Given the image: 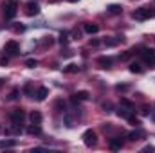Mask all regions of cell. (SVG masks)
<instances>
[{"mask_svg": "<svg viewBox=\"0 0 155 153\" xmlns=\"http://www.w3.org/2000/svg\"><path fill=\"white\" fill-rule=\"evenodd\" d=\"M134 20H148V18H155V9L153 7H139L132 13Z\"/></svg>", "mask_w": 155, "mask_h": 153, "instance_id": "1", "label": "cell"}, {"mask_svg": "<svg viewBox=\"0 0 155 153\" xmlns=\"http://www.w3.org/2000/svg\"><path fill=\"white\" fill-rule=\"evenodd\" d=\"M18 13V0H7L4 4V18L5 20H13Z\"/></svg>", "mask_w": 155, "mask_h": 153, "instance_id": "2", "label": "cell"}, {"mask_svg": "<svg viewBox=\"0 0 155 153\" xmlns=\"http://www.w3.org/2000/svg\"><path fill=\"white\" fill-rule=\"evenodd\" d=\"M4 54H5V56H18V54H20V45H18V41H15V40L7 41V43L4 45Z\"/></svg>", "mask_w": 155, "mask_h": 153, "instance_id": "3", "label": "cell"}, {"mask_svg": "<svg viewBox=\"0 0 155 153\" xmlns=\"http://www.w3.org/2000/svg\"><path fill=\"white\" fill-rule=\"evenodd\" d=\"M81 139H83L85 146H88V148L96 146V142H97V135H96V132H94V130H85V132H83V135H81Z\"/></svg>", "mask_w": 155, "mask_h": 153, "instance_id": "4", "label": "cell"}, {"mask_svg": "<svg viewBox=\"0 0 155 153\" xmlns=\"http://www.w3.org/2000/svg\"><path fill=\"white\" fill-rule=\"evenodd\" d=\"M9 119H11L13 124H22L24 119H25V112H24L22 108H15V110L9 112Z\"/></svg>", "mask_w": 155, "mask_h": 153, "instance_id": "5", "label": "cell"}, {"mask_svg": "<svg viewBox=\"0 0 155 153\" xmlns=\"http://www.w3.org/2000/svg\"><path fill=\"white\" fill-rule=\"evenodd\" d=\"M141 58H143V61L144 63H148V65H155V50L153 49H141Z\"/></svg>", "mask_w": 155, "mask_h": 153, "instance_id": "6", "label": "cell"}, {"mask_svg": "<svg viewBox=\"0 0 155 153\" xmlns=\"http://www.w3.org/2000/svg\"><path fill=\"white\" fill-rule=\"evenodd\" d=\"M40 13V5L36 2H27L25 4V15L27 16H36Z\"/></svg>", "mask_w": 155, "mask_h": 153, "instance_id": "7", "label": "cell"}, {"mask_svg": "<svg viewBox=\"0 0 155 153\" xmlns=\"http://www.w3.org/2000/svg\"><path fill=\"white\" fill-rule=\"evenodd\" d=\"M90 99V94L87 90H79L72 96V103H78V101H88Z\"/></svg>", "mask_w": 155, "mask_h": 153, "instance_id": "8", "label": "cell"}, {"mask_svg": "<svg viewBox=\"0 0 155 153\" xmlns=\"http://www.w3.org/2000/svg\"><path fill=\"white\" fill-rule=\"evenodd\" d=\"M108 148H110L112 151H117V150H121V148H123V141H121V139H117V137L110 139V141H108Z\"/></svg>", "mask_w": 155, "mask_h": 153, "instance_id": "9", "label": "cell"}, {"mask_svg": "<svg viewBox=\"0 0 155 153\" xmlns=\"http://www.w3.org/2000/svg\"><path fill=\"white\" fill-rule=\"evenodd\" d=\"M97 65H99V69H110L112 67V60L107 58V56H101V58H97Z\"/></svg>", "mask_w": 155, "mask_h": 153, "instance_id": "10", "label": "cell"}, {"mask_svg": "<svg viewBox=\"0 0 155 153\" xmlns=\"http://www.w3.org/2000/svg\"><path fill=\"white\" fill-rule=\"evenodd\" d=\"M36 101H45L47 99V96H49V88H45V86H40L38 90H36Z\"/></svg>", "mask_w": 155, "mask_h": 153, "instance_id": "11", "label": "cell"}, {"mask_svg": "<svg viewBox=\"0 0 155 153\" xmlns=\"http://www.w3.org/2000/svg\"><path fill=\"white\" fill-rule=\"evenodd\" d=\"M143 137H144V132H143V130H135V132L128 133V139H130V141H134V142H135V141H141Z\"/></svg>", "mask_w": 155, "mask_h": 153, "instance_id": "12", "label": "cell"}, {"mask_svg": "<svg viewBox=\"0 0 155 153\" xmlns=\"http://www.w3.org/2000/svg\"><path fill=\"white\" fill-rule=\"evenodd\" d=\"M29 119H31V122H33V124H41V121H43V117H41V114H40L38 110L31 112V115H29Z\"/></svg>", "mask_w": 155, "mask_h": 153, "instance_id": "13", "label": "cell"}, {"mask_svg": "<svg viewBox=\"0 0 155 153\" xmlns=\"http://www.w3.org/2000/svg\"><path fill=\"white\" fill-rule=\"evenodd\" d=\"M99 31V25L97 24H85V33L87 34H96Z\"/></svg>", "mask_w": 155, "mask_h": 153, "instance_id": "14", "label": "cell"}, {"mask_svg": "<svg viewBox=\"0 0 155 153\" xmlns=\"http://www.w3.org/2000/svg\"><path fill=\"white\" fill-rule=\"evenodd\" d=\"M108 13H112V15H121V13H123V7L117 5V4H112V5H108Z\"/></svg>", "mask_w": 155, "mask_h": 153, "instance_id": "15", "label": "cell"}, {"mask_svg": "<svg viewBox=\"0 0 155 153\" xmlns=\"http://www.w3.org/2000/svg\"><path fill=\"white\" fill-rule=\"evenodd\" d=\"M16 146V141H0V150L4 148H15Z\"/></svg>", "mask_w": 155, "mask_h": 153, "instance_id": "16", "label": "cell"}, {"mask_svg": "<svg viewBox=\"0 0 155 153\" xmlns=\"http://www.w3.org/2000/svg\"><path fill=\"white\" fill-rule=\"evenodd\" d=\"M27 133H29V135H40V133H41V130H40V124H35V126L27 128Z\"/></svg>", "mask_w": 155, "mask_h": 153, "instance_id": "17", "label": "cell"}, {"mask_svg": "<svg viewBox=\"0 0 155 153\" xmlns=\"http://www.w3.org/2000/svg\"><path fill=\"white\" fill-rule=\"evenodd\" d=\"M130 72H134V74H141V72H143V67H141L139 63H132V65H130Z\"/></svg>", "mask_w": 155, "mask_h": 153, "instance_id": "18", "label": "cell"}, {"mask_svg": "<svg viewBox=\"0 0 155 153\" xmlns=\"http://www.w3.org/2000/svg\"><path fill=\"white\" fill-rule=\"evenodd\" d=\"M63 70H65V72H69V74H74V72H78V70H79V67H78V65H74V63H71V65H67Z\"/></svg>", "mask_w": 155, "mask_h": 153, "instance_id": "19", "label": "cell"}, {"mask_svg": "<svg viewBox=\"0 0 155 153\" xmlns=\"http://www.w3.org/2000/svg\"><path fill=\"white\" fill-rule=\"evenodd\" d=\"M119 41H121V38H108V40H105V45L107 47H116Z\"/></svg>", "mask_w": 155, "mask_h": 153, "instance_id": "20", "label": "cell"}, {"mask_svg": "<svg viewBox=\"0 0 155 153\" xmlns=\"http://www.w3.org/2000/svg\"><path fill=\"white\" fill-rule=\"evenodd\" d=\"M117 115H119V117H123V119H130V117H132V112H130V110H123V108H121V110H117Z\"/></svg>", "mask_w": 155, "mask_h": 153, "instance_id": "21", "label": "cell"}, {"mask_svg": "<svg viewBox=\"0 0 155 153\" xmlns=\"http://www.w3.org/2000/svg\"><path fill=\"white\" fill-rule=\"evenodd\" d=\"M60 43H61V45H67V43H69V34H67V33H61V34H60Z\"/></svg>", "mask_w": 155, "mask_h": 153, "instance_id": "22", "label": "cell"}, {"mask_svg": "<svg viewBox=\"0 0 155 153\" xmlns=\"http://www.w3.org/2000/svg\"><path fill=\"white\" fill-rule=\"evenodd\" d=\"M52 43H54V40L51 38V36H45V40L41 41V45H43V47H51Z\"/></svg>", "mask_w": 155, "mask_h": 153, "instance_id": "23", "label": "cell"}, {"mask_svg": "<svg viewBox=\"0 0 155 153\" xmlns=\"http://www.w3.org/2000/svg\"><path fill=\"white\" fill-rule=\"evenodd\" d=\"M25 65H27L29 69H35V67L38 65V61H36V60H27V61H25Z\"/></svg>", "mask_w": 155, "mask_h": 153, "instance_id": "24", "label": "cell"}, {"mask_svg": "<svg viewBox=\"0 0 155 153\" xmlns=\"http://www.w3.org/2000/svg\"><path fill=\"white\" fill-rule=\"evenodd\" d=\"M121 105H124V106H128V108H134V103H132V101H128V99H124V97L121 99Z\"/></svg>", "mask_w": 155, "mask_h": 153, "instance_id": "25", "label": "cell"}, {"mask_svg": "<svg viewBox=\"0 0 155 153\" xmlns=\"http://www.w3.org/2000/svg\"><path fill=\"white\" fill-rule=\"evenodd\" d=\"M18 97V88H15L13 92H11V96H9V99H16Z\"/></svg>", "mask_w": 155, "mask_h": 153, "instance_id": "26", "label": "cell"}, {"mask_svg": "<svg viewBox=\"0 0 155 153\" xmlns=\"http://www.w3.org/2000/svg\"><path fill=\"white\" fill-rule=\"evenodd\" d=\"M103 108H105V112H110V108H112V103H103Z\"/></svg>", "mask_w": 155, "mask_h": 153, "instance_id": "27", "label": "cell"}, {"mask_svg": "<svg viewBox=\"0 0 155 153\" xmlns=\"http://www.w3.org/2000/svg\"><path fill=\"white\" fill-rule=\"evenodd\" d=\"M31 88H33V86H31V83H27V85L24 86V92H25V94H31Z\"/></svg>", "mask_w": 155, "mask_h": 153, "instance_id": "28", "label": "cell"}, {"mask_svg": "<svg viewBox=\"0 0 155 153\" xmlns=\"http://www.w3.org/2000/svg\"><path fill=\"white\" fill-rule=\"evenodd\" d=\"M141 114H143V115H148V114H150V108H148V106H143V108H141Z\"/></svg>", "mask_w": 155, "mask_h": 153, "instance_id": "29", "label": "cell"}, {"mask_svg": "<svg viewBox=\"0 0 155 153\" xmlns=\"http://www.w3.org/2000/svg\"><path fill=\"white\" fill-rule=\"evenodd\" d=\"M128 88V85H117L116 86V90H126Z\"/></svg>", "mask_w": 155, "mask_h": 153, "instance_id": "30", "label": "cell"}, {"mask_svg": "<svg viewBox=\"0 0 155 153\" xmlns=\"http://www.w3.org/2000/svg\"><path fill=\"white\" fill-rule=\"evenodd\" d=\"M0 65H7V56L5 58H0Z\"/></svg>", "mask_w": 155, "mask_h": 153, "instance_id": "31", "label": "cell"}, {"mask_svg": "<svg viewBox=\"0 0 155 153\" xmlns=\"http://www.w3.org/2000/svg\"><path fill=\"white\" fill-rule=\"evenodd\" d=\"M90 45L96 47V45H99V41H97V40H90Z\"/></svg>", "mask_w": 155, "mask_h": 153, "instance_id": "32", "label": "cell"}, {"mask_svg": "<svg viewBox=\"0 0 155 153\" xmlns=\"http://www.w3.org/2000/svg\"><path fill=\"white\" fill-rule=\"evenodd\" d=\"M2 85H4V79H0V88H2Z\"/></svg>", "mask_w": 155, "mask_h": 153, "instance_id": "33", "label": "cell"}]
</instances>
